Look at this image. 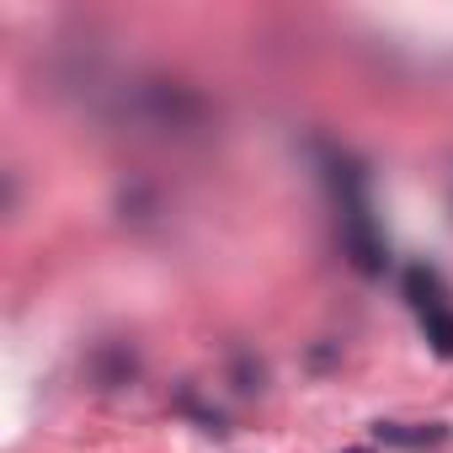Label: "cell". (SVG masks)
I'll return each instance as SVG.
<instances>
[{"instance_id":"cell-2","label":"cell","mask_w":453,"mask_h":453,"mask_svg":"<svg viewBox=\"0 0 453 453\" xmlns=\"http://www.w3.org/2000/svg\"><path fill=\"white\" fill-rule=\"evenodd\" d=\"M405 299L416 304V315H426V310L448 304V294H442L437 273H426V267H411V273H405Z\"/></svg>"},{"instance_id":"cell-3","label":"cell","mask_w":453,"mask_h":453,"mask_svg":"<svg viewBox=\"0 0 453 453\" xmlns=\"http://www.w3.org/2000/svg\"><path fill=\"white\" fill-rule=\"evenodd\" d=\"M421 326H426V342H432V352H437V357H453V304H437V310H426V315H421Z\"/></svg>"},{"instance_id":"cell-4","label":"cell","mask_w":453,"mask_h":453,"mask_svg":"<svg viewBox=\"0 0 453 453\" xmlns=\"http://www.w3.org/2000/svg\"><path fill=\"white\" fill-rule=\"evenodd\" d=\"M347 453H368V448H347Z\"/></svg>"},{"instance_id":"cell-1","label":"cell","mask_w":453,"mask_h":453,"mask_svg":"<svg viewBox=\"0 0 453 453\" xmlns=\"http://www.w3.org/2000/svg\"><path fill=\"white\" fill-rule=\"evenodd\" d=\"M373 437H379L384 448H426V442H442V437H448V426H442V421H432V426H400V421H373Z\"/></svg>"}]
</instances>
